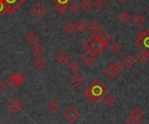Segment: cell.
Masks as SVG:
<instances>
[{"mask_svg":"<svg viewBox=\"0 0 149 124\" xmlns=\"http://www.w3.org/2000/svg\"><path fill=\"white\" fill-rule=\"evenodd\" d=\"M108 88L100 79H94L85 90V96L90 102L99 103L108 94Z\"/></svg>","mask_w":149,"mask_h":124,"instance_id":"1","label":"cell"},{"mask_svg":"<svg viewBox=\"0 0 149 124\" xmlns=\"http://www.w3.org/2000/svg\"><path fill=\"white\" fill-rule=\"evenodd\" d=\"M3 90H4V85H3V83H2V82L0 81V93H1Z\"/></svg>","mask_w":149,"mask_h":124,"instance_id":"37","label":"cell"},{"mask_svg":"<svg viewBox=\"0 0 149 124\" xmlns=\"http://www.w3.org/2000/svg\"><path fill=\"white\" fill-rule=\"evenodd\" d=\"M119 74H120V73H119V72L116 70V69L114 68L113 63L109 64V65L104 70V75H105L107 78H109V79H111V80L114 79Z\"/></svg>","mask_w":149,"mask_h":124,"instance_id":"10","label":"cell"},{"mask_svg":"<svg viewBox=\"0 0 149 124\" xmlns=\"http://www.w3.org/2000/svg\"><path fill=\"white\" fill-rule=\"evenodd\" d=\"M113 66L119 73H122L124 71V64L122 63H120V61H116L113 63Z\"/></svg>","mask_w":149,"mask_h":124,"instance_id":"32","label":"cell"},{"mask_svg":"<svg viewBox=\"0 0 149 124\" xmlns=\"http://www.w3.org/2000/svg\"><path fill=\"white\" fill-rule=\"evenodd\" d=\"M6 12H7L6 7L3 3V2L2 0H0V18H2Z\"/></svg>","mask_w":149,"mask_h":124,"instance_id":"36","label":"cell"},{"mask_svg":"<svg viewBox=\"0 0 149 124\" xmlns=\"http://www.w3.org/2000/svg\"><path fill=\"white\" fill-rule=\"evenodd\" d=\"M25 41L27 43L31 44V45H34L35 43H37L38 40V35L33 32V31H30L25 35Z\"/></svg>","mask_w":149,"mask_h":124,"instance_id":"13","label":"cell"},{"mask_svg":"<svg viewBox=\"0 0 149 124\" xmlns=\"http://www.w3.org/2000/svg\"><path fill=\"white\" fill-rule=\"evenodd\" d=\"M45 12H46L45 7L41 3H36L31 9V14L36 17H42L45 14Z\"/></svg>","mask_w":149,"mask_h":124,"instance_id":"9","label":"cell"},{"mask_svg":"<svg viewBox=\"0 0 149 124\" xmlns=\"http://www.w3.org/2000/svg\"><path fill=\"white\" fill-rule=\"evenodd\" d=\"M104 103L108 107H112L116 103V100L112 96H106L104 99Z\"/></svg>","mask_w":149,"mask_h":124,"instance_id":"28","label":"cell"},{"mask_svg":"<svg viewBox=\"0 0 149 124\" xmlns=\"http://www.w3.org/2000/svg\"><path fill=\"white\" fill-rule=\"evenodd\" d=\"M52 1L55 4H62V5H66V6L70 5L73 2V0H52Z\"/></svg>","mask_w":149,"mask_h":124,"instance_id":"33","label":"cell"},{"mask_svg":"<svg viewBox=\"0 0 149 124\" xmlns=\"http://www.w3.org/2000/svg\"><path fill=\"white\" fill-rule=\"evenodd\" d=\"M72 84L75 87H79L83 84L84 83V77L81 76V74L79 73H75V75L71 77L70 79Z\"/></svg>","mask_w":149,"mask_h":124,"instance_id":"12","label":"cell"},{"mask_svg":"<svg viewBox=\"0 0 149 124\" xmlns=\"http://www.w3.org/2000/svg\"><path fill=\"white\" fill-rule=\"evenodd\" d=\"M131 116H134L135 118H137L138 120L141 121V118H143V116H144V113H143V111H142L139 107H137V108H135V109L132 111Z\"/></svg>","mask_w":149,"mask_h":124,"instance_id":"25","label":"cell"},{"mask_svg":"<svg viewBox=\"0 0 149 124\" xmlns=\"http://www.w3.org/2000/svg\"><path fill=\"white\" fill-rule=\"evenodd\" d=\"M69 9L73 13V14H76L80 10V5H79L77 3H72L70 5H69Z\"/></svg>","mask_w":149,"mask_h":124,"instance_id":"30","label":"cell"},{"mask_svg":"<svg viewBox=\"0 0 149 124\" xmlns=\"http://www.w3.org/2000/svg\"><path fill=\"white\" fill-rule=\"evenodd\" d=\"M80 60L84 63L85 65H86L87 67H91L97 60V55L88 52L86 51L85 54H83V56L80 57Z\"/></svg>","mask_w":149,"mask_h":124,"instance_id":"7","label":"cell"},{"mask_svg":"<svg viewBox=\"0 0 149 124\" xmlns=\"http://www.w3.org/2000/svg\"><path fill=\"white\" fill-rule=\"evenodd\" d=\"M56 61L60 65H65L70 61V56L65 51H60L56 56Z\"/></svg>","mask_w":149,"mask_h":124,"instance_id":"11","label":"cell"},{"mask_svg":"<svg viewBox=\"0 0 149 124\" xmlns=\"http://www.w3.org/2000/svg\"><path fill=\"white\" fill-rule=\"evenodd\" d=\"M6 7L7 12L13 14L26 0H2Z\"/></svg>","mask_w":149,"mask_h":124,"instance_id":"5","label":"cell"},{"mask_svg":"<svg viewBox=\"0 0 149 124\" xmlns=\"http://www.w3.org/2000/svg\"><path fill=\"white\" fill-rule=\"evenodd\" d=\"M126 124H139L140 123V120H138L137 118H135L134 116H129L127 119H126Z\"/></svg>","mask_w":149,"mask_h":124,"instance_id":"35","label":"cell"},{"mask_svg":"<svg viewBox=\"0 0 149 124\" xmlns=\"http://www.w3.org/2000/svg\"><path fill=\"white\" fill-rule=\"evenodd\" d=\"M118 2H120V3H125L126 2V0H117Z\"/></svg>","mask_w":149,"mask_h":124,"instance_id":"38","label":"cell"},{"mask_svg":"<svg viewBox=\"0 0 149 124\" xmlns=\"http://www.w3.org/2000/svg\"><path fill=\"white\" fill-rule=\"evenodd\" d=\"M88 30L93 35V36H96L98 34V32L100 31V25L96 23V22H93L89 26H88Z\"/></svg>","mask_w":149,"mask_h":124,"instance_id":"19","label":"cell"},{"mask_svg":"<svg viewBox=\"0 0 149 124\" xmlns=\"http://www.w3.org/2000/svg\"><path fill=\"white\" fill-rule=\"evenodd\" d=\"M0 124H3V123H0Z\"/></svg>","mask_w":149,"mask_h":124,"instance_id":"39","label":"cell"},{"mask_svg":"<svg viewBox=\"0 0 149 124\" xmlns=\"http://www.w3.org/2000/svg\"><path fill=\"white\" fill-rule=\"evenodd\" d=\"M83 48L91 53H93L95 55H100L102 53L105 52L107 45L105 44L98 37L96 36H92L91 37H89L86 42L83 43L82 44Z\"/></svg>","mask_w":149,"mask_h":124,"instance_id":"2","label":"cell"},{"mask_svg":"<svg viewBox=\"0 0 149 124\" xmlns=\"http://www.w3.org/2000/svg\"><path fill=\"white\" fill-rule=\"evenodd\" d=\"M94 5L96 6V8H97V9H99V10H102V9H104V8L106 7L107 3H106V1H105V0H95V2H94Z\"/></svg>","mask_w":149,"mask_h":124,"instance_id":"31","label":"cell"},{"mask_svg":"<svg viewBox=\"0 0 149 124\" xmlns=\"http://www.w3.org/2000/svg\"><path fill=\"white\" fill-rule=\"evenodd\" d=\"M120 20L123 23H127L128 21H130L132 19V15L127 12V10H124L122 11L120 14Z\"/></svg>","mask_w":149,"mask_h":124,"instance_id":"17","label":"cell"},{"mask_svg":"<svg viewBox=\"0 0 149 124\" xmlns=\"http://www.w3.org/2000/svg\"><path fill=\"white\" fill-rule=\"evenodd\" d=\"M87 27H88V26H87L86 22L85 20H83V19L79 20V21L76 23V24H75V29H76L77 30H79V32H83Z\"/></svg>","mask_w":149,"mask_h":124,"instance_id":"18","label":"cell"},{"mask_svg":"<svg viewBox=\"0 0 149 124\" xmlns=\"http://www.w3.org/2000/svg\"><path fill=\"white\" fill-rule=\"evenodd\" d=\"M75 25L73 23H72L71 22H68L65 24L64 26V30L67 33V34H72L75 30Z\"/></svg>","mask_w":149,"mask_h":124,"instance_id":"26","label":"cell"},{"mask_svg":"<svg viewBox=\"0 0 149 124\" xmlns=\"http://www.w3.org/2000/svg\"><path fill=\"white\" fill-rule=\"evenodd\" d=\"M25 81H26V77L23 74L15 73L13 75H10L5 80V85H7L10 89H13L20 84H23Z\"/></svg>","mask_w":149,"mask_h":124,"instance_id":"4","label":"cell"},{"mask_svg":"<svg viewBox=\"0 0 149 124\" xmlns=\"http://www.w3.org/2000/svg\"><path fill=\"white\" fill-rule=\"evenodd\" d=\"M47 108L51 112H58L60 109V103L57 100H52L48 104H47Z\"/></svg>","mask_w":149,"mask_h":124,"instance_id":"14","label":"cell"},{"mask_svg":"<svg viewBox=\"0 0 149 124\" xmlns=\"http://www.w3.org/2000/svg\"><path fill=\"white\" fill-rule=\"evenodd\" d=\"M45 61L40 56H38V57L33 61V65L38 69V70H40L42 69L45 65Z\"/></svg>","mask_w":149,"mask_h":124,"instance_id":"23","label":"cell"},{"mask_svg":"<svg viewBox=\"0 0 149 124\" xmlns=\"http://www.w3.org/2000/svg\"><path fill=\"white\" fill-rule=\"evenodd\" d=\"M148 55L146 54L145 52H141L139 54V56H137V61L141 63V64H144L148 61Z\"/></svg>","mask_w":149,"mask_h":124,"instance_id":"27","label":"cell"},{"mask_svg":"<svg viewBox=\"0 0 149 124\" xmlns=\"http://www.w3.org/2000/svg\"><path fill=\"white\" fill-rule=\"evenodd\" d=\"M146 22V19L145 17L141 14L139 13L138 15H136L134 18V23L137 25V26H142Z\"/></svg>","mask_w":149,"mask_h":124,"instance_id":"24","label":"cell"},{"mask_svg":"<svg viewBox=\"0 0 149 124\" xmlns=\"http://www.w3.org/2000/svg\"><path fill=\"white\" fill-rule=\"evenodd\" d=\"M68 6L66 5H62V4H55V10L59 14V15H62L64 14L66 10H67Z\"/></svg>","mask_w":149,"mask_h":124,"instance_id":"29","label":"cell"},{"mask_svg":"<svg viewBox=\"0 0 149 124\" xmlns=\"http://www.w3.org/2000/svg\"><path fill=\"white\" fill-rule=\"evenodd\" d=\"M148 10H149V7H148Z\"/></svg>","mask_w":149,"mask_h":124,"instance_id":"40","label":"cell"},{"mask_svg":"<svg viewBox=\"0 0 149 124\" xmlns=\"http://www.w3.org/2000/svg\"><path fill=\"white\" fill-rule=\"evenodd\" d=\"M80 8L85 11H88L93 8V3L90 0H82L80 3Z\"/></svg>","mask_w":149,"mask_h":124,"instance_id":"21","label":"cell"},{"mask_svg":"<svg viewBox=\"0 0 149 124\" xmlns=\"http://www.w3.org/2000/svg\"><path fill=\"white\" fill-rule=\"evenodd\" d=\"M97 37L107 45H108L109 42L111 41V36L106 31V30H101L100 31L99 35H97Z\"/></svg>","mask_w":149,"mask_h":124,"instance_id":"15","label":"cell"},{"mask_svg":"<svg viewBox=\"0 0 149 124\" xmlns=\"http://www.w3.org/2000/svg\"><path fill=\"white\" fill-rule=\"evenodd\" d=\"M65 118L70 122V123H74L79 117V111L74 108V107H69L64 113Z\"/></svg>","mask_w":149,"mask_h":124,"instance_id":"6","label":"cell"},{"mask_svg":"<svg viewBox=\"0 0 149 124\" xmlns=\"http://www.w3.org/2000/svg\"><path fill=\"white\" fill-rule=\"evenodd\" d=\"M79 64H78L77 63H75V62L72 63L68 66V70H69L71 72H72V73H77L78 70H79Z\"/></svg>","mask_w":149,"mask_h":124,"instance_id":"34","label":"cell"},{"mask_svg":"<svg viewBox=\"0 0 149 124\" xmlns=\"http://www.w3.org/2000/svg\"><path fill=\"white\" fill-rule=\"evenodd\" d=\"M135 44L141 50L149 56V29L138 33L135 39Z\"/></svg>","mask_w":149,"mask_h":124,"instance_id":"3","label":"cell"},{"mask_svg":"<svg viewBox=\"0 0 149 124\" xmlns=\"http://www.w3.org/2000/svg\"><path fill=\"white\" fill-rule=\"evenodd\" d=\"M134 63H135V58L132 55H127L123 58V64L127 68L132 67Z\"/></svg>","mask_w":149,"mask_h":124,"instance_id":"16","label":"cell"},{"mask_svg":"<svg viewBox=\"0 0 149 124\" xmlns=\"http://www.w3.org/2000/svg\"><path fill=\"white\" fill-rule=\"evenodd\" d=\"M31 50V52L37 56H40L41 54L44 53V47L39 43H35Z\"/></svg>","mask_w":149,"mask_h":124,"instance_id":"22","label":"cell"},{"mask_svg":"<svg viewBox=\"0 0 149 124\" xmlns=\"http://www.w3.org/2000/svg\"><path fill=\"white\" fill-rule=\"evenodd\" d=\"M7 107L11 111V113L15 115L18 114L23 110V104L17 99H13L10 102H9L7 104Z\"/></svg>","mask_w":149,"mask_h":124,"instance_id":"8","label":"cell"},{"mask_svg":"<svg viewBox=\"0 0 149 124\" xmlns=\"http://www.w3.org/2000/svg\"><path fill=\"white\" fill-rule=\"evenodd\" d=\"M121 50H122V46H121V44H120L119 42H117V41L112 43V44L110 45V50H111L113 54H118V53H120Z\"/></svg>","mask_w":149,"mask_h":124,"instance_id":"20","label":"cell"}]
</instances>
